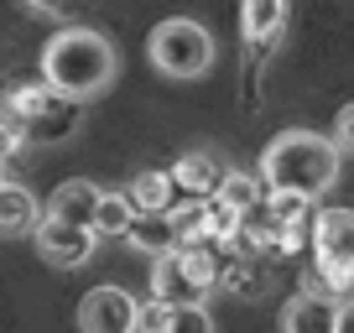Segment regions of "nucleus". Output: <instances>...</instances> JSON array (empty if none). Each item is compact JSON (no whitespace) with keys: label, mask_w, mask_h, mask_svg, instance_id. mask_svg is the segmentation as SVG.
I'll return each mask as SVG.
<instances>
[{"label":"nucleus","mask_w":354,"mask_h":333,"mask_svg":"<svg viewBox=\"0 0 354 333\" xmlns=\"http://www.w3.org/2000/svg\"><path fill=\"white\" fill-rule=\"evenodd\" d=\"M261 198H266V188H261V178H255V172H224L219 193H214L209 203H219L224 213H234V219H240V213H250Z\"/></svg>","instance_id":"14"},{"label":"nucleus","mask_w":354,"mask_h":333,"mask_svg":"<svg viewBox=\"0 0 354 333\" xmlns=\"http://www.w3.org/2000/svg\"><path fill=\"white\" fill-rule=\"evenodd\" d=\"M339 162L344 156L333 151L328 135L318 131H281L277 141L261 151L255 162V178H261L266 193H292V198H318L339 182Z\"/></svg>","instance_id":"2"},{"label":"nucleus","mask_w":354,"mask_h":333,"mask_svg":"<svg viewBox=\"0 0 354 333\" xmlns=\"http://www.w3.org/2000/svg\"><path fill=\"white\" fill-rule=\"evenodd\" d=\"M120 73V53L94 26H57L42 47V84L68 104L100 99Z\"/></svg>","instance_id":"1"},{"label":"nucleus","mask_w":354,"mask_h":333,"mask_svg":"<svg viewBox=\"0 0 354 333\" xmlns=\"http://www.w3.org/2000/svg\"><path fill=\"white\" fill-rule=\"evenodd\" d=\"M37 219H42V203H37V193L6 178V182H0V234H32Z\"/></svg>","instance_id":"12"},{"label":"nucleus","mask_w":354,"mask_h":333,"mask_svg":"<svg viewBox=\"0 0 354 333\" xmlns=\"http://www.w3.org/2000/svg\"><path fill=\"white\" fill-rule=\"evenodd\" d=\"M21 146H26V141H21V131H16V125L6 120V115H0V162H11V156L21 151Z\"/></svg>","instance_id":"20"},{"label":"nucleus","mask_w":354,"mask_h":333,"mask_svg":"<svg viewBox=\"0 0 354 333\" xmlns=\"http://www.w3.org/2000/svg\"><path fill=\"white\" fill-rule=\"evenodd\" d=\"M136 312H141V302L125 287L104 281V287L84 292V302H78V333H141L136 328Z\"/></svg>","instance_id":"6"},{"label":"nucleus","mask_w":354,"mask_h":333,"mask_svg":"<svg viewBox=\"0 0 354 333\" xmlns=\"http://www.w3.org/2000/svg\"><path fill=\"white\" fill-rule=\"evenodd\" d=\"M339 323V302H323V297H292L281 307V333H333Z\"/></svg>","instance_id":"13"},{"label":"nucleus","mask_w":354,"mask_h":333,"mask_svg":"<svg viewBox=\"0 0 354 333\" xmlns=\"http://www.w3.org/2000/svg\"><path fill=\"white\" fill-rule=\"evenodd\" d=\"M224 172H230V166H219V156H214V151H188L183 162L172 166V172H167V178L188 193V198H203V203H209L214 193H219Z\"/></svg>","instance_id":"11"},{"label":"nucleus","mask_w":354,"mask_h":333,"mask_svg":"<svg viewBox=\"0 0 354 333\" xmlns=\"http://www.w3.org/2000/svg\"><path fill=\"white\" fill-rule=\"evenodd\" d=\"M333 333H354V297L339 302V323H333Z\"/></svg>","instance_id":"21"},{"label":"nucleus","mask_w":354,"mask_h":333,"mask_svg":"<svg viewBox=\"0 0 354 333\" xmlns=\"http://www.w3.org/2000/svg\"><path fill=\"white\" fill-rule=\"evenodd\" d=\"M100 193H104V188H94L88 178H68V182H57L53 198L42 203V219L94 234V209H100Z\"/></svg>","instance_id":"9"},{"label":"nucleus","mask_w":354,"mask_h":333,"mask_svg":"<svg viewBox=\"0 0 354 333\" xmlns=\"http://www.w3.org/2000/svg\"><path fill=\"white\" fill-rule=\"evenodd\" d=\"M125 240L136 245V250H146V256H167V250H177V234H172V219L167 213H136V224L125 229Z\"/></svg>","instance_id":"15"},{"label":"nucleus","mask_w":354,"mask_h":333,"mask_svg":"<svg viewBox=\"0 0 354 333\" xmlns=\"http://www.w3.org/2000/svg\"><path fill=\"white\" fill-rule=\"evenodd\" d=\"M136 224V203L125 193H100L94 209V240H125V229Z\"/></svg>","instance_id":"16"},{"label":"nucleus","mask_w":354,"mask_h":333,"mask_svg":"<svg viewBox=\"0 0 354 333\" xmlns=\"http://www.w3.org/2000/svg\"><path fill=\"white\" fill-rule=\"evenodd\" d=\"M0 115L21 131L26 146H57V141H68V135L78 131V104L57 99L47 84H11Z\"/></svg>","instance_id":"3"},{"label":"nucleus","mask_w":354,"mask_h":333,"mask_svg":"<svg viewBox=\"0 0 354 333\" xmlns=\"http://www.w3.org/2000/svg\"><path fill=\"white\" fill-rule=\"evenodd\" d=\"M146 57L162 78H177V84H188V78H203L214 68V37L209 26H198L193 16H167V21L151 26L146 37Z\"/></svg>","instance_id":"4"},{"label":"nucleus","mask_w":354,"mask_h":333,"mask_svg":"<svg viewBox=\"0 0 354 333\" xmlns=\"http://www.w3.org/2000/svg\"><path fill=\"white\" fill-rule=\"evenodd\" d=\"M219 281L209 250H167L151 260V302L162 307H203V297Z\"/></svg>","instance_id":"5"},{"label":"nucleus","mask_w":354,"mask_h":333,"mask_svg":"<svg viewBox=\"0 0 354 333\" xmlns=\"http://www.w3.org/2000/svg\"><path fill=\"white\" fill-rule=\"evenodd\" d=\"M240 32L250 42V53H277L281 32H287V0H245Z\"/></svg>","instance_id":"10"},{"label":"nucleus","mask_w":354,"mask_h":333,"mask_svg":"<svg viewBox=\"0 0 354 333\" xmlns=\"http://www.w3.org/2000/svg\"><path fill=\"white\" fill-rule=\"evenodd\" d=\"M125 198L136 203V213H167L172 209V178H167V172H141V178L131 182V188H125Z\"/></svg>","instance_id":"17"},{"label":"nucleus","mask_w":354,"mask_h":333,"mask_svg":"<svg viewBox=\"0 0 354 333\" xmlns=\"http://www.w3.org/2000/svg\"><path fill=\"white\" fill-rule=\"evenodd\" d=\"M32 245H37V256H42L47 266H63V271L88 266L94 250H100V240H94L88 229H68V224H53V219H37Z\"/></svg>","instance_id":"7"},{"label":"nucleus","mask_w":354,"mask_h":333,"mask_svg":"<svg viewBox=\"0 0 354 333\" xmlns=\"http://www.w3.org/2000/svg\"><path fill=\"white\" fill-rule=\"evenodd\" d=\"M156 333H214V318L203 307H162Z\"/></svg>","instance_id":"18"},{"label":"nucleus","mask_w":354,"mask_h":333,"mask_svg":"<svg viewBox=\"0 0 354 333\" xmlns=\"http://www.w3.org/2000/svg\"><path fill=\"white\" fill-rule=\"evenodd\" d=\"M0 182H6V162H0Z\"/></svg>","instance_id":"22"},{"label":"nucleus","mask_w":354,"mask_h":333,"mask_svg":"<svg viewBox=\"0 0 354 333\" xmlns=\"http://www.w3.org/2000/svg\"><path fill=\"white\" fill-rule=\"evenodd\" d=\"M313 250H318V266L354 276V209H323L313 224Z\"/></svg>","instance_id":"8"},{"label":"nucleus","mask_w":354,"mask_h":333,"mask_svg":"<svg viewBox=\"0 0 354 333\" xmlns=\"http://www.w3.org/2000/svg\"><path fill=\"white\" fill-rule=\"evenodd\" d=\"M328 141H333V151H339V156H354V99L333 115V135H328Z\"/></svg>","instance_id":"19"}]
</instances>
